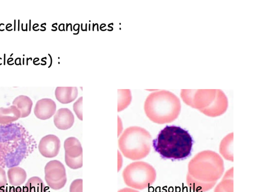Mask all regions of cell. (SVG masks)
Listing matches in <instances>:
<instances>
[{"instance_id":"cell-16","label":"cell","mask_w":256,"mask_h":192,"mask_svg":"<svg viewBox=\"0 0 256 192\" xmlns=\"http://www.w3.org/2000/svg\"><path fill=\"white\" fill-rule=\"evenodd\" d=\"M12 105L16 106L20 110V118H24L27 117L30 114L32 106V102L28 96L20 95L14 99Z\"/></svg>"},{"instance_id":"cell-17","label":"cell","mask_w":256,"mask_h":192,"mask_svg":"<svg viewBox=\"0 0 256 192\" xmlns=\"http://www.w3.org/2000/svg\"><path fill=\"white\" fill-rule=\"evenodd\" d=\"M214 192H233V168L226 172Z\"/></svg>"},{"instance_id":"cell-18","label":"cell","mask_w":256,"mask_h":192,"mask_svg":"<svg viewBox=\"0 0 256 192\" xmlns=\"http://www.w3.org/2000/svg\"><path fill=\"white\" fill-rule=\"evenodd\" d=\"M24 192H46L42 180L38 176L30 178L24 186Z\"/></svg>"},{"instance_id":"cell-7","label":"cell","mask_w":256,"mask_h":192,"mask_svg":"<svg viewBox=\"0 0 256 192\" xmlns=\"http://www.w3.org/2000/svg\"><path fill=\"white\" fill-rule=\"evenodd\" d=\"M44 179L48 186L52 190L62 188L67 180L66 171L64 164L58 160H52L45 166Z\"/></svg>"},{"instance_id":"cell-24","label":"cell","mask_w":256,"mask_h":192,"mask_svg":"<svg viewBox=\"0 0 256 192\" xmlns=\"http://www.w3.org/2000/svg\"><path fill=\"white\" fill-rule=\"evenodd\" d=\"M118 192H139L138 191L130 188H124L121 190H120Z\"/></svg>"},{"instance_id":"cell-23","label":"cell","mask_w":256,"mask_h":192,"mask_svg":"<svg viewBox=\"0 0 256 192\" xmlns=\"http://www.w3.org/2000/svg\"><path fill=\"white\" fill-rule=\"evenodd\" d=\"M8 192H24V186H9L8 188Z\"/></svg>"},{"instance_id":"cell-15","label":"cell","mask_w":256,"mask_h":192,"mask_svg":"<svg viewBox=\"0 0 256 192\" xmlns=\"http://www.w3.org/2000/svg\"><path fill=\"white\" fill-rule=\"evenodd\" d=\"M8 177L9 183L14 186L23 184L26 178V172L20 166H14L8 170Z\"/></svg>"},{"instance_id":"cell-8","label":"cell","mask_w":256,"mask_h":192,"mask_svg":"<svg viewBox=\"0 0 256 192\" xmlns=\"http://www.w3.org/2000/svg\"><path fill=\"white\" fill-rule=\"evenodd\" d=\"M64 160L70 168L76 170L82 166V148L80 141L74 137L67 138L64 142Z\"/></svg>"},{"instance_id":"cell-2","label":"cell","mask_w":256,"mask_h":192,"mask_svg":"<svg viewBox=\"0 0 256 192\" xmlns=\"http://www.w3.org/2000/svg\"><path fill=\"white\" fill-rule=\"evenodd\" d=\"M194 140L187 130L176 126H166L152 140L156 152L163 159L182 160L191 154Z\"/></svg>"},{"instance_id":"cell-4","label":"cell","mask_w":256,"mask_h":192,"mask_svg":"<svg viewBox=\"0 0 256 192\" xmlns=\"http://www.w3.org/2000/svg\"><path fill=\"white\" fill-rule=\"evenodd\" d=\"M180 96L186 104L210 117L221 116L228 107V98L219 89H182Z\"/></svg>"},{"instance_id":"cell-11","label":"cell","mask_w":256,"mask_h":192,"mask_svg":"<svg viewBox=\"0 0 256 192\" xmlns=\"http://www.w3.org/2000/svg\"><path fill=\"white\" fill-rule=\"evenodd\" d=\"M74 117L72 112L68 108H60L57 110L54 116V126L59 130H66L74 124Z\"/></svg>"},{"instance_id":"cell-10","label":"cell","mask_w":256,"mask_h":192,"mask_svg":"<svg viewBox=\"0 0 256 192\" xmlns=\"http://www.w3.org/2000/svg\"><path fill=\"white\" fill-rule=\"evenodd\" d=\"M56 102L52 99L44 98L38 100L34 108L36 116L42 120H46L50 118L56 111Z\"/></svg>"},{"instance_id":"cell-3","label":"cell","mask_w":256,"mask_h":192,"mask_svg":"<svg viewBox=\"0 0 256 192\" xmlns=\"http://www.w3.org/2000/svg\"><path fill=\"white\" fill-rule=\"evenodd\" d=\"M181 110L178 98L172 92L160 90L150 93L144 104L147 117L158 124L170 123L178 116Z\"/></svg>"},{"instance_id":"cell-6","label":"cell","mask_w":256,"mask_h":192,"mask_svg":"<svg viewBox=\"0 0 256 192\" xmlns=\"http://www.w3.org/2000/svg\"><path fill=\"white\" fill-rule=\"evenodd\" d=\"M122 177L126 185L142 190L154 182L156 173L154 168L148 163L138 161L132 162L124 168Z\"/></svg>"},{"instance_id":"cell-1","label":"cell","mask_w":256,"mask_h":192,"mask_svg":"<svg viewBox=\"0 0 256 192\" xmlns=\"http://www.w3.org/2000/svg\"><path fill=\"white\" fill-rule=\"evenodd\" d=\"M224 170L222 157L216 152L205 150L189 162L186 184L194 192H205L212 188Z\"/></svg>"},{"instance_id":"cell-14","label":"cell","mask_w":256,"mask_h":192,"mask_svg":"<svg viewBox=\"0 0 256 192\" xmlns=\"http://www.w3.org/2000/svg\"><path fill=\"white\" fill-rule=\"evenodd\" d=\"M20 118V112L17 108L12 105L8 108H0V124H8Z\"/></svg>"},{"instance_id":"cell-9","label":"cell","mask_w":256,"mask_h":192,"mask_svg":"<svg viewBox=\"0 0 256 192\" xmlns=\"http://www.w3.org/2000/svg\"><path fill=\"white\" fill-rule=\"evenodd\" d=\"M60 148V140L54 134H48L42 137L38 146L40 154L48 158L56 156L59 152Z\"/></svg>"},{"instance_id":"cell-12","label":"cell","mask_w":256,"mask_h":192,"mask_svg":"<svg viewBox=\"0 0 256 192\" xmlns=\"http://www.w3.org/2000/svg\"><path fill=\"white\" fill-rule=\"evenodd\" d=\"M56 100L62 104H67L74 101L78 94L76 86H58L55 90Z\"/></svg>"},{"instance_id":"cell-25","label":"cell","mask_w":256,"mask_h":192,"mask_svg":"<svg viewBox=\"0 0 256 192\" xmlns=\"http://www.w3.org/2000/svg\"><path fill=\"white\" fill-rule=\"evenodd\" d=\"M0 192H8V187L0 188Z\"/></svg>"},{"instance_id":"cell-13","label":"cell","mask_w":256,"mask_h":192,"mask_svg":"<svg viewBox=\"0 0 256 192\" xmlns=\"http://www.w3.org/2000/svg\"><path fill=\"white\" fill-rule=\"evenodd\" d=\"M234 133L230 132L225 136L220 144L219 151L226 160L234 162L233 154Z\"/></svg>"},{"instance_id":"cell-21","label":"cell","mask_w":256,"mask_h":192,"mask_svg":"<svg viewBox=\"0 0 256 192\" xmlns=\"http://www.w3.org/2000/svg\"><path fill=\"white\" fill-rule=\"evenodd\" d=\"M70 192H82V180L76 179L70 184Z\"/></svg>"},{"instance_id":"cell-19","label":"cell","mask_w":256,"mask_h":192,"mask_svg":"<svg viewBox=\"0 0 256 192\" xmlns=\"http://www.w3.org/2000/svg\"><path fill=\"white\" fill-rule=\"evenodd\" d=\"M118 112L125 109L130 104L132 100L130 90H118Z\"/></svg>"},{"instance_id":"cell-20","label":"cell","mask_w":256,"mask_h":192,"mask_svg":"<svg viewBox=\"0 0 256 192\" xmlns=\"http://www.w3.org/2000/svg\"><path fill=\"white\" fill-rule=\"evenodd\" d=\"M82 97L80 96L73 104V110L77 117L80 120H82Z\"/></svg>"},{"instance_id":"cell-5","label":"cell","mask_w":256,"mask_h":192,"mask_svg":"<svg viewBox=\"0 0 256 192\" xmlns=\"http://www.w3.org/2000/svg\"><path fill=\"white\" fill-rule=\"evenodd\" d=\"M118 147L122 154L132 160H140L150 152L152 138L143 128L132 126L126 128L118 139Z\"/></svg>"},{"instance_id":"cell-22","label":"cell","mask_w":256,"mask_h":192,"mask_svg":"<svg viewBox=\"0 0 256 192\" xmlns=\"http://www.w3.org/2000/svg\"><path fill=\"white\" fill-rule=\"evenodd\" d=\"M7 184L5 170L0 166V188L4 187Z\"/></svg>"}]
</instances>
